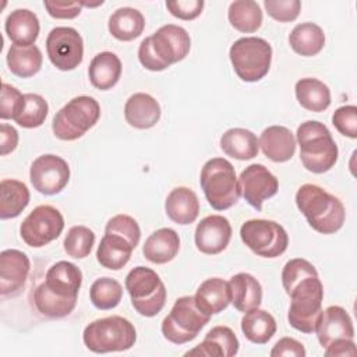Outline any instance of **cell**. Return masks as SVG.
Listing matches in <instances>:
<instances>
[{"label": "cell", "instance_id": "816d5d0a", "mask_svg": "<svg viewBox=\"0 0 357 357\" xmlns=\"http://www.w3.org/2000/svg\"><path fill=\"white\" fill-rule=\"evenodd\" d=\"M18 145V131L6 123L0 126V153L3 156L11 153Z\"/></svg>", "mask_w": 357, "mask_h": 357}, {"label": "cell", "instance_id": "d6a6232c", "mask_svg": "<svg viewBox=\"0 0 357 357\" xmlns=\"http://www.w3.org/2000/svg\"><path fill=\"white\" fill-rule=\"evenodd\" d=\"M290 47L300 56L311 57L318 54L325 46V33L314 22L297 24L289 35Z\"/></svg>", "mask_w": 357, "mask_h": 357}, {"label": "cell", "instance_id": "7c38bea8", "mask_svg": "<svg viewBox=\"0 0 357 357\" xmlns=\"http://www.w3.org/2000/svg\"><path fill=\"white\" fill-rule=\"evenodd\" d=\"M46 52L52 64L61 71L77 68L84 59V40L71 26H56L46 38Z\"/></svg>", "mask_w": 357, "mask_h": 357}, {"label": "cell", "instance_id": "4316f807", "mask_svg": "<svg viewBox=\"0 0 357 357\" xmlns=\"http://www.w3.org/2000/svg\"><path fill=\"white\" fill-rule=\"evenodd\" d=\"M180 250V237L176 230L170 227H162L153 231L142 247L144 257L156 265L170 262Z\"/></svg>", "mask_w": 357, "mask_h": 357}, {"label": "cell", "instance_id": "603a6c76", "mask_svg": "<svg viewBox=\"0 0 357 357\" xmlns=\"http://www.w3.org/2000/svg\"><path fill=\"white\" fill-rule=\"evenodd\" d=\"M197 307L206 315H215L227 308L231 301L229 282L220 278L204 280L194 296Z\"/></svg>", "mask_w": 357, "mask_h": 357}, {"label": "cell", "instance_id": "b9f144b4", "mask_svg": "<svg viewBox=\"0 0 357 357\" xmlns=\"http://www.w3.org/2000/svg\"><path fill=\"white\" fill-rule=\"evenodd\" d=\"M310 276H318L315 266L304 258H293L287 261L282 271V284L289 294L290 290L303 279Z\"/></svg>", "mask_w": 357, "mask_h": 357}, {"label": "cell", "instance_id": "8d00e7d4", "mask_svg": "<svg viewBox=\"0 0 357 357\" xmlns=\"http://www.w3.org/2000/svg\"><path fill=\"white\" fill-rule=\"evenodd\" d=\"M227 18L234 29L243 33H252L262 25V10L257 1L236 0L229 6Z\"/></svg>", "mask_w": 357, "mask_h": 357}, {"label": "cell", "instance_id": "4dcf8cb0", "mask_svg": "<svg viewBox=\"0 0 357 357\" xmlns=\"http://www.w3.org/2000/svg\"><path fill=\"white\" fill-rule=\"evenodd\" d=\"M107 28L116 39L130 42L142 33L145 28V18L137 8L121 7L110 15Z\"/></svg>", "mask_w": 357, "mask_h": 357}, {"label": "cell", "instance_id": "5b68a950", "mask_svg": "<svg viewBox=\"0 0 357 357\" xmlns=\"http://www.w3.org/2000/svg\"><path fill=\"white\" fill-rule=\"evenodd\" d=\"M287 296H290L287 312L290 326L303 333H312L322 314V282L318 276L305 278L298 282Z\"/></svg>", "mask_w": 357, "mask_h": 357}, {"label": "cell", "instance_id": "1f68e13d", "mask_svg": "<svg viewBox=\"0 0 357 357\" xmlns=\"http://www.w3.org/2000/svg\"><path fill=\"white\" fill-rule=\"evenodd\" d=\"M28 187L14 178H3L0 183V218L3 220L17 218L29 204Z\"/></svg>", "mask_w": 357, "mask_h": 357}, {"label": "cell", "instance_id": "ba28073f", "mask_svg": "<svg viewBox=\"0 0 357 357\" xmlns=\"http://www.w3.org/2000/svg\"><path fill=\"white\" fill-rule=\"evenodd\" d=\"M126 290L134 310L142 317L158 315L166 303V287L159 275L146 266H135L126 276Z\"/></svg>", "mask_w": 357, "mask_h": 357}, {"label": "cell", "instance_id": "bcb514c9", "mask_svg": "<svg viewBox=\"0 0 357 357\" xmlns=\"http://www.w3.org/2000/svg\"><path fill=\"white\" fill-rule=\"evenodd\" d=\"M204 4L205 3L202 0H173L166 1V8L173 17L184 21H191L201 15Z\"/></svg>", "mask_w": 357, "mask_h": 357}, {"label": "cell", "instance_id": "f1b7e54d", "mask_svg": "<svg viewBox=\"0 0 357 357\" xmlns=\"http://www.w3.org/2000/svg\"><path fill=\"white\" fill-rule=\"evenodd\" d=\"M134 247L121 236L105 233L96 251L98 262L110 271H120L131 258Z\"/></svg>", "mask_w": 357, "mask_h": 357}, {"label": "cell", "instance_id": "d4e9b609", "mask_svg": "<svg viewBox=\"0 0 357 357\" xmlns=\"http://www.w3.org/2000/svg\"><path fill=\"white\" fill-rule=\"evenodd\" d=\"M8 39L18 46H31L39 36V20L36 14L28 8H17L11 11L4 24Z\"/></svg>", "mask_w": 357, "mask_h": 357}, {"label": "cell", "instance_id": "7a4b0ae2", "mask_svg": "<svg viewBox=\"0 0 357 357\" xmlns=\"http://www.w3.org/2000/svg\"><path fill=\"white\" fill-rule=\"evenodd\" d=\"M296 135L301 163L308 172L321 174L335 166L339 149L325 124L315 120L304 121L298 126Z\"/></svg>", "mask_w": 357, "mask_h": 357}, {"label": "cell", "instance_id": "7402d4cb", "mask_svg": "<svg viewBox=\"0 0 357 357\" xmlns=\"http://www.w3.org/2000/svg\"><path fill=\"white\" fill-rule=\"evenodd\" d=\"M126 121L138 130H148L160 119V106L158 100L144 92L131 95L124 105Z\"/></svg>", "mask_w": 357, "mask_h": 357}, {"label": "cell", "instance_id": "d590c367", "mask_svg": "<svg viewBox=\"0 0 357 357\" xmlns=\"http://www.w3.org/2000/svg\"><path fill=\"white\" fill-rule=\"evenodd\" d=\"M241 331L251 343L265 344L276 333V321L268 311L254 308L243 317Z\"/></svg>", "mask_w": 357, "mask_h": 357}, {"label": "cell", "instance_id": "f546056e", "mask_svg": "<svg viewBox=\"0 0 357 357\" xmlns=\"http://www.w3.org/2000/svg\"><path fill=\"white\" fill-rule=\"evenodd\" d=\"M222 151L237 160H250L258 155L259 144L257 135L245 128H229L220 137Z\"/></svg>", "mask_w": 357, "mask_h": 357}, {"label": "cell", "instance_id": "9c48e42d", "mask_svg": "<svg viewBox=\"0 0 357 357\" xmlns=\"http://www.w3.org/2000/svg\"><path fill=\"white\" fill-rule=\"evenodd\" d=\"M211 317L204 314L195 304L194 296L177 298L167 317L162 321L165 339L174 344H184L194 340Z\"/></svg>", "mask_w": 357, "mask_h": 357}, {"label": "cell", "instance_id": "e0dca14e", "mask_svg": "<svg viewBox=\"0 0 357 357\" xmlns=\"http://www.w3.org/2000/svg\"><path fill=\"white\" fill-rule=\"evenodd\" d=\"M31 262L25 252L10 248L0 254V294L14 296L25 284Z\"/></svg>", "mask_w": 357, "mask_h": 357}, {"label": "cell", "instance_id": "836d02e7", "mask_svg": "<svg viewBox=\"0 0 357 357\" xmlns=\"http://www.w3.org/2000/svg\"><path fill=\"white\" fill-rule=\"evenodd\" d=\"M296 98L305 110L319 113L331 105V91L326 84L317 78H301L294 86Z\"/></svg>", "mask_w": 357, "mask_h": 357}, {"label": "cell", "instance_id": "8fae6325", "mask_svg": "<svg viewBox=\"0 0 357 357\" xmlns=\"http://www.w3.org/2000/svg\"><path fill=\"white\" fill-rule=\"evenodd\" d=\"M63 229L61 212L52 205H39L22 220L20 234L26 245L40 248L56 240Z\"/></svg>", "mask_w": 357, "mask_h": 357}, {"label": "cell", "instance_id": "ab89813d", "mask_svg": "<svg viewBox=\"0 0 357 357\" xmlns=\"http://www.w3.org/2000/svg\"><path fill=\"white\" fill-rule=\"evenodd\" d=\"M33 301L36 310L47 317V318H64L68 314L73 312V310L77 305V301L74 300H63L56 296H53L43 283H40L33 294Z\"/></svg>", "mask_w": 357, "mask_h": 357}, {"label": "cell", "instance_id": "8992f818", "mask_svg": "<svg viewBox=\"0 0 357 357\" xmlns=\"http://www.w3.org/2000/svg\"><path fill=\"white\" fill-rule=\"evenodd\" d=\"M100 117V106L92 96L73 98L53 117L52 130L61 141H75L92 128Z\"/></svg>", "mask_w": 357, "mask_h": 357}, {"label": "cell", "instance_id": "484cf974", "mask_svg": "<svg viewBox=\"0 0 357 357\" xmlns=\"http://www.w3.org/2000/svg\"><path fill=\"white\" fill-rule=\"evenodd\" d=\"M233 307L240 312H248L258 308L262 301V286L250 273L240 272L229 280Z\"/></svg>", "mask_w": 357, "mask_h": 357}, {"label": "cell", "instance_id": "ee69618b", "mask_svg": "<svg viewBox=\"0 0 357 357\" xmlns=\"http://www.w3.org/2000/svg\"><path fill=\"white\" fill-rule=\"evenodd\" d=\"M264 6L268 15L279 22L294 21L301 10L298 0H265Z\"/></svg>", "mask_w": 357, "mask_h": 357}, {"label": "cell", "instance_id": "ffe728a7", "mask_svg": "<svg viewBox=\"0 0 357 357\" xmlns=\"http://www.w3.org/2000/svg\"><path fill=\"white\" fill-rule=\"evenodd\" d=\"M238 339L236 333L225 325L212 328L204 340L194 349L185 351V356H205V357H233L238 353Z\"/></svg>", "mask_w": 357, "mask_h": 357}, {"label": "cell", "instance_id": "c3c4849f", "mask_svg": "<svg viewBox=\"0 0 357 357\" xmlns=\"http://www.w3.org/2000/svg\"><path fill=\"white\" fill-rule=\"evenodd\" d=\"M138 60L139 63L149 71H163L169 68V66L159 59L156 54L153 46H152V39L151 36L145 38L138 47Z\"/></svg>", "mask_w": 357, "mask_h": 357}, {"label": "cell", "instance_id": "d6986e66", "mask_svg": "<svg viewBox=\"0 0 357 357\" xmlns=\"http://www.w3.org/2000/svg\"><path fill=\"white\" fill-rule=\"evenodd\" d=\"M314 332L324 349L339 339H354L353 321L349 312L340 305H329L322 311Z\"/></svg>", "mask_w": 357, "mask_h": 357}, {"label": "cell", "instance_id": "f35d334b", "mask_svg": "<svg viewBox=\"0 0 357 357\" xmlns=\"http://www.w3.org/2000/svg\"><path fill=\"white\" fill-rule=\"evenodd\" d=\"M123 297L121 284L113 278H99L89 289L91 303L98 310H112L117 307Z\"/></svg>", "mask_w": 357, "mask_h": 357}, {"label": "cell", "instance_id": "4fadbf2b", "mask_svg": "<svg viewBox=\"0 0 357 357\" xmlns=\"http://www.w3.org/2000/svg\"><path fill=\"white\" fill-rule=\"evenodd\" d=\"M29 178L33 188L45 195H54L64 190L70 180L68 163L53 153L38 156L29 170Z\"/></svg>", "mask_w": 357, "mask_h": 357}, {"label": "cell", "instance_id": "f6af8a7d", "mask_svg": "<svg viewBox=\"0 0 357 357\" xmlns=\"http://www.w3.org/2000/svg\"><path fill=\"white\" fill-rule=\"evenodd\" d=\"M332 124L342 135L357 138V107L354 105L337 107L332 116Z\"/></svg>", "mask_w": 357, "mask_h": 357}, {"label": "cell", "instance_id": "277c9868", "mask_svg": "<svg viewBox=\"0 0 357 357\" xmlns=\"http://www.w3.org/2000/svg\"><path fill=\"white\" fill-rule=\"evenodd\" d=\"M82 340L86 349L93 353L126 351L134 346L137 332L128 319L112 315L88 324L84 329Z\"/></svg>", "mask_w": 357, "mask_h": 357}, {"label": "cell", "instance_id": "83f0119b", "mask_svg": "<svg viewBox=\"0 0 357 357\" xmlns=\"http://www.w3.org/2000/svg\"><path fill=\"white\" fill-rule=\"evenodd\" d=\"M88 77L91 84L100 89H112L121 77V61L113 52L98 53L88 67Z\"/></svg>", "mask_w": 357, "mask_h": 357}, {"label": "cell", "instance_id": "60d3db41", "mask_svg": "<svg viewBox=\"0 0 357 357\" xmlns=\"http://www.w3.org/2000/svg\"><path fill=\"white\" fill-rule=\"evenodd\" d=\"M95 244V233L82 225L73 226L64 237V251L68 257L82 259L91 254Z\"/></svg>", "mask_w": 357, "mask_h": 357}, {"label": "cell", "instance_id": "2e32d148", "mask_svg": "<svg viewBox=\"0 0 357 357\" xmlns=\"http://www.w3.org/2000/svg\"><path fill=\"white\" fill-rule=\"evenodd\" d=\"M195 245L206 255L220 254L230 243L231 225L222 215H209L201 219L195 229Z\"/></svg>", "mask_w": 357, "mask_h": 357}, {"label": "cell", "instance_id": "f5cc1de1", "mask_svg": "<svg viewBox=\"0 0 357 357\" xmlns=\"http://www.w3.org/2000/svg\"><path fill=\"white\" fill-rule=\"evenodd\" d=\"M325 356H356V344L353 339H339L325 347Z\"/></svg>", "mask_w": 357, "mask_h": 357}, {"label": "cell", "instance_id": "3957f363", "mask_svg": "<svg viewBox=\"0 0 357 357\" xmlns=\"http://www.w3.org/2000/svg\"><path fill=\"white\" fill-rule=\"evenodd\" d=\"M199 184L208 204L215 211L231 208L241 195L234 167L223 158H212L202 166Z\"/></svg>", "mask_w": 357, "mask_h": 357}, {"label": "cell", "instance_id": "7bdbcfd3", "mask_svg": "<svg viewBox=\"0 0 357 357\" xmlns=\"http://www.w3.org/2000/svg\"><path fill=\"white\" fill-rule=\"evenodd\" d=\"M105 233H113L124 237L134 248L138 245L141 238V229L137 220L128 215L120 213L109 219L105 227Z\"/></svg>", "mask_w": 357, "mask_h": 357}, {"label": "cell", "instance_id": "9a60e30c", "mask_svg": "<svg viewBox=\"0 0 357 357\" xmlns=\"http://www.w3.org/2000/svg\"><path fill=\"white\" fill-rule=\"evenodd\" d=\"M151 39L156 54L169 67L185 59L191 49V39L188 32L174 24L160 26L151 36Z\"/></svg>", "mask_w": 357, "mask_h": 357}, {"label": "cell", "instance_id": "7dc6e473", "mask_svg": "<svg viewBox=\"0 0 357 357\" xmlns=\"http://www.w3.org/2000/svg\"><path fill=\"white\" fill-rule=\"evenodd\" d=\"M24 95L13 85L3 82L1 84V106H0V117L1 120H13Z\"/></svg>", "mask_w": 357, "mask_h": 357}, {"label": "cell", "instance_id": "e575fe53", "mask_svg": "<svg viewBox=\"0 0 357 357\" xmlns=\"http://www.w3.org/2000/svg\"><path fill=\"white\" fill-rule=\"evenodd\" d=\"M43 56L36 45L18 46L11 45L7 53V64L10 71L20 78H29L39 73Z\"/></svg>", "mask_w": 357, "mask_h": 357}, {"label": "cell", "instance_id": "5bb4252c", "mask_svg": "<svg viewBox=\"0 0 357 357\" xmlns=\"http://www.w3.org/2000/svg\"><path fill=\"white\" fill-rule=\"evenodd\" d=\"M238 184L244 199L258 212L262 211V202L279 190L278 178L261 163L247 166L238 177Z\"/></svg>", "mask_w": 357, "mask_h": 357}, {"label": "cell", "instance_id": "74e56055", "mask_svg": "<svg viewBox=\"0 0 357 357\" xmlns=\"http://www.w3.org/2000/svg\"><path fill=\"white\" fill-rule=\"evenodd\" d=\"M49 113V105L38 93H24L21 105L14 116V121L24 128L40 127Z\"/></svg>", "mask_w": 357, "mask_h": 357}, {"label": "cell", "instance_id": "cb8c5ba5", "mask_svg": "<svg viewBox=\"0 0 357 357\" xmlns=\"http://www.w3.org/2000/svg\"><path fill=\"white\" fill-rule=\"evenodd\" d=\"M165 211L170 220L177 225H191L199 213V201L197 194L188 187L173 188L166 201Z\"/></svg>", "mask_w": 357, "mask_h": 357}, {"label": "cell", "instance_id": "6da1fadb", "mask_svg": "<svg viewBox=\"0 0 357 357\" xmlns=\"http://www.w3.org/2000/svg\"><path fill=\"white\" fill-rule=\"evenodd\" d=\"M296 205L308 225L321 234L336 233L346 219L342 201L317 184H303L296 192Z\"/></svg>", "mask_w": 357, "mask_h": 357}, {"label": "cell", "instance_id": "52a82bcc", "mask_svg": "<svg viewBox=\"0 0 357 357\" xmlns=\"http://www.w3.org/2000/svg\"><path fill=\"white\" fill-rule=\"evenodd\" d=\"M229 57L234 73L241 81L257 82L271 68L272 46L262 38H240L230 46Z\"/></svg>", "mask_w": 357, "mask_h": 357}, {"label": "cell", "instance_id": "f907efd6", "mask_svg": "<svg viewBox=\"0 0 357 357\" xmlns=\"http://www.w3.org/2000/svg\"><path fill=\"white\" fill-rule=\"evenodd\" d=\"M307 354L303 343L293 337H282L279 339L271 350L272 357L282 356H293V357H304Z\"/></svg>", "mask_w": 357, "mask_h": 357}, {"label": "cell", "instance_id": "ac0fdd59", "mask_svg": "<svg viewBox=\"0 0 357 357\" xmlns=\"http://www.w3.org/2000/svg\"><path fill=\"white\" fill-rule=\"evenodd\" d=\"M43 284L53 296L77 301L82 284V272L68 261H59L47 269Z\"/></svg>", "mask_w": 357, "mask_h": 357}, {"label": "cell", "instance_id": "44dd1931", "mask_svg": "<svg viewBox=\"0 0 357 357\" xmlns=\"http://www.w3.org/2000/svg\"><path fill=\"white\" fill-rule=\"evenodd\" d=\"M262 153L276 163L287 162L296 152V138L284 126H271L261 132L258 139Z\"/></svg>", "mask_w": 357, "mask_h": 357}, {"label": "cell", "instance_id": "30bf717a", "mask_svg": "<svg viewBox=\"0 0 357 357\" xmlns=\"http://www.w3.org/2000/svg\"><path fill=\"white\" fill-rule=\"evenodd\" d=\"M241 241L257 255L276 258L289 245V236L284 227L268 219H250L240 227Z\"/></svg>", "mask_w": 357, "mask_h": 357}, {"label": "cell", "instance_id": "681fc988", "mask_svg": "<svg viewBox=\"0 0 357 357\" xmlns=\"http://www.w3.org/2000/svg\"><path fill=\"white\" fill-rule=\"evenodd\" d=\"M49 15L57 20H71L79 15L81 1H43Z\"/></svg>", "mask_w": 357, "mask_h": 357}]
</instances>
